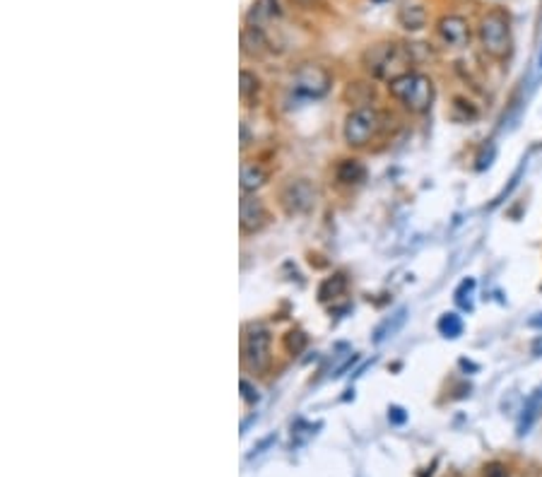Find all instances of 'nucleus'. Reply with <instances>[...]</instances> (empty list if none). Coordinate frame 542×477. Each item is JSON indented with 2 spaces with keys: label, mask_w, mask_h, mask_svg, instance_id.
I'll use <instances>...</instances> for the list:
<instances>
[{
  "label": "nucleus",
  "mask_w": 542,
  "mask_h": 477,
  "mask_svg": "<svg viewBox=\"0 0 542 477\" xmlns=\"http://www.w3.org/2000/svg\"><path fill=\"white\" fill-rule=\"evenodd\" d=\"M362 63H364L369 75L378 77V80L393 82L396 77L405 75V72H412L410 65L415 63V49L412 44L403 46V44L383 41V44L366 49L364 56H362Z\"/></svg>",
  "instance_id": "1"
},
{
  "label": "nucleus",
  "mask_w": 542,
  "mask_h": 477,
  "mask_svg": "<svg viewBox=\"0 0 542 477\" xmlns=\"http://www.w3.org/2000/svg\"><path fill=\"white\" fill-rule=\"evenodd\" d=\"M388 92L412 114H427L436 97L434 82L424 72H405L393 82H388Z\"/></svg>",
  "instance_id": "2"
},
{
  "label": "nucleus",
  "mask_w": 542,
  "mask_h": 477,
  "mask_svg": "<svg viewBox=\"0 0 542 477\" xmlns=\"http://www.w3.org/2000/svg\"><path fill=\"white\" fill-rule=\"evenodd\" d=\"M482 51L494 61H506L511 56V24L502 10H492L480 19L477 27Z\"/></svg>",
  "instance_id": "3"
},
{
  "label": "nucleus",
  "mask_w": 542,
  "mask_h": 477,
  "mask_svg": "<svg viewBox=\"0 0 542 477\" xmlns=\"http://www.w3.org/2000/svg\"><path fill=\"white\" fill-rule=\"evenodd\" d=\"M383 128V114L376 107H357L345 118V143L350 148H366Z\"/></svg>",
  "instance_id": "4"
},
{
  "label": "nucleus",
  "mask_w": 542,
  "mask_h": 477,
  "mask_svg": "<svg viewBox=\"0 0 542 477\" xmlns=\"http://www.w3.org/2000/svg\"><path fill=\"white\" fill-rule=\"evenodd\" d=\"M270 347H272V335L268 328L251 326L246 330L244 343H241V354H244L246 369H251L254 374H265L272 361Z\"/></svg>",
  "instance_id": "5"
},
{
  "label": "nucleus",
  "mask_w": 542,
  "mask_h": 477,
  "mask_svg": "<svg viewBox=\"0 0 542 477\" xmlns=\"http://www.w3.org/2000/svg\"><path fill=\"white\" fill-rule=\"evenodd\" d=\"M333 85V77L325 70L323 65H316V63H307L294 72V92L302 94L307 99H318Z\"/></svg>",
  "instance_id": "6"
},
{
  "label": "nucleus",
  "mask_w": 542,
  "mask_h": 477,
  "mask_svg": "<svg viewBox=\"0 0 542 477\" xmlns=\"http://www.w3.org/2000/svg\"><path fill=\"white\" fill-rule=\"evenodd\" d=\"M316 191L307 179H292L285 183L280 191V205L285 208L287 214H304L313 210Z\"/></svg>",
  "instance_id": "7"
},
{
  "label": "nucleus",
  "mask_w": 542,
  "mask_h": 477,
  "mask_svg": "<svg viewBox=\"0 0 542 477\" xmlns=\"http://www.w3.org/2000/svg\"><path fill=\"white\" fill-rule=\"evenodd\" d=\"M270 214H268V208L263 205V201H258L256 196L251 193H244L239 201V227L241 234H256L261 232L263 227L268 224Z\"/></svg>",
  "instance_id": "8"
},
{
  "label": "nucleus",
  "mask_w": 542,
  "mask_h": 477,
  "mask_svg": "<svg viewBox=\"0 0 542 477\" xmlns=\"http://www.w3.org/2000/svg\"><path fill=\"white\" fill-rule=\"evenodd\" d=\"M436 31H439L441 41L451 49H465L470 44V24L460 15H444L436 22Z\"/></svg>",
  "instance_id": "9"
},
{
  "label": "nucleus",
  "mask_w": 542,
  "mask_h": 477,
  "mask_svg": "<svg viewBox=\"0 0 542 477\" xmlns=\"http://www.w3.org/2000/svg\"><path fill=\"white\" fill-rule=\"evenodd\" d=\"M265 181H268V171L258 162H244L241 164V191L244 193L258 191Z\"/></svg>",
  "instance_id": "10"
},
{
  "label": "nucleus",
  "mask_w": 542,
  "mask_h": 477,
  "mask_svg": "<svg viewBox=\"0 0 542 477\" xmlns=\"http://www.w3.org/2000/svg\"><path fill=\"white\" fill-rule=\"evenodd\" d=\"M241 46H244V54L246 56H261L263 51L268 49V39H265V34H263V29L261 27H246L244 31H241Z\"/></svg>",
  "instance_id": "11"
},
{
  "label": "nucleus",
  "mask_w": 542,
  "mask_h": 477,
  "mask_svg": "<svg viewBox=\"0 0 542 477\" xmlns=\"http://www.w3.org/2000/svg\"><path fill=\"white\" fill-rule=\"evenodd\" d=\"M345 290H347V277L343 275V272H338V275L323 280V285L318 287V299L320 302H330V299L343 297Z\"/></svg>",
  "instance_id": "12"
},
{
  "label": "nucleus",
  "mask_w": 542,
  "mask_h": 477,
  "mask_svg": "<svg viewBox=\"0 0 542 477\" xmlns=\"http://www.w3.org/2000/svg\"><path fill=\"white\" fill-rule=\"evenodd\" d=\"M398 19L405 29L415 31V29H422L424 24H427V13H424V8H419V5H408V8L400 10Z\"/></svg>",
  "instance_id": "13"
},
{
  "label": "nucleus",
  "mask_w": 542,
  "mask_h": 477,
  "mask_svg": "<svg viewBox=\"0 0 542 477\" xmlns=\"http://www.w3.org/2000/svg\"><path fill=\"white\" fill-rule=\"evenodd\" d=\"M366 179V169L357 159H345L338 166V181L343 183H362Z\"/></svg>",
  "instance_id": "14"
},
{
  "label": "nucleus",
  "mask_w": 542,
  "mask_h": 477,
  "mask_svg": "<svg viewBox=\"0 0 542 477\" xmlns=\"http://www.w3.org/2000/svg\"><path fill=\"white\" fill-rule=\"evenodd\" d=\"M258 90H261V80H258V77L251 70H241V75H239L241 99H244V102H249L251 97H256Z\"/></svg>",
  "instance_id": "15"
},
{
  "label": "nucleus",
  "mask_w": 542,
  "mask_h": 477,
  "mask_svg": "<svg viewBox=\"0 0 542 477\" xmlns=\"http://www.w3.org/2000/svg\"><path fill=\"white\" fill-rule=\"evenodd\" d=\"M439 333L444 335V338H458V335L463 333V321L458 313H444V316L439 318Z\"/></svg>",
  "instance_id": "16"
},
{
  "label": "nucleus",
  "mask_w": 542,
  "mask_h": 477,
  "mask_svg": "<svg viewBox=\"0 0 542 477\" xmlns=\"http://www.w3.org/2000/svg\"><path fill=\"white\" fill-rule=\"evenodd\" d=\"M309 345V338L302 333V330H289V333L285 335V350L289 354H302L304 347Z\"/></svg>",
  "instance_id": "17"
},
{
  "label": "nucleus",
  "mask_w": 542,
  "mask_h": 477,
  "mask_svg": "<svg viewBox=\"0 0 542 477\" xmlns=\"http://www.w3.org/2000/svg\"><path fill=\"white\" fill-rule=\"evenodd\" d=\"M403 321H405V308H400L398 316H396V321H393V323H391V321H386L381 328L376 330V343H381L383 338H388V335L396 333V330H398L400 326H403Z\"/></svg>",
  "instance_id": "18"
},
{
  "label": "nucleus",
  "mask_w": 542,
  "mask_h": 477,
  "mask_svg": "<svg viewBox=\"0 0 542 477\" xmlns=\"http://www.w3.org/2000/svg\"><path fill=\"white\" fill-rule=\"evenodd\" d=\"M472 290H475V282L472 280H465L460 285V290L456 292V302L460 304V306H467L470 308V295H472Z\"/></svg>",
  "instance_id": "19"
},
{
  "label": "nucleus",
  "mask_w": 542,
  "mask_h": 477,
  "mask_svg": "<svg viewBox=\"0 0 542 477\" xmlns=\"http://www.w3.org/2000/svg\"><path fill=\"white\" fill-rule=\"evenodd\" d=\"M485 477H509V470L502 463H489L485 468Z\"/></svg>",
  "instance_id": "20"
},
{
  "label": "nucleus",
  "mask_w": 542,
  "mask_h": 477,
  "mask_svg": "<svg viewBox=\"0 0 542 477\" xmlns=\"http://www.w3.org/2000/svg\"><path fill=\"white\" fill-rule=\"evenodd\" d=\"M241 391H244V398H246L249 402H256V400H258V391H256V388L251 386L246 379H241Z\"/></svg>",
  "instance_id": "21"
},
{
  "label": "nucleus",
  "mask_w": 542,
  "mask_h": 477,
  "mask_svg": "<svg viewBox=\"0 0 542 477\" xmlns=\"http://www.w3.org/2000/svg\"><path fill=\"white\" fill-rule=\"evenodd\" d=\"M388 417H391L396 424H403V422H405V412L400 410V407H391V410H388Z\"/></svg>",
  "instance_id": "22"
},
{
  "label": "nucleus",
  "mask_w": 542,
  "mask_h": 477,
  "mask_svg": "<svg viewBox=\"0 0 542 477\" xmlns=\"http://www.w3.org/2000/svg\"><path fill=\"white\" fill-rule=\"evenodd\" d=\"M289 3H292V5H297V8H313V5H318L320 3V0H289Z\"/></svg>",
  "instance_id": "23"
},
{
  "label": "nucleus",
  "mask_w": 542,
  "mask_h": 477,
  "mask_svg": "<svg viewBox=\"0 0 542 477\" xmlns=\"http://www.w3.org/2000/svg\"><path fill=\"white\" fill-rule=\"evenodd\" d=\"M540 63H542V58H540Z\"/></svg>",
  "instance_id": "24"
}]
</instances>
